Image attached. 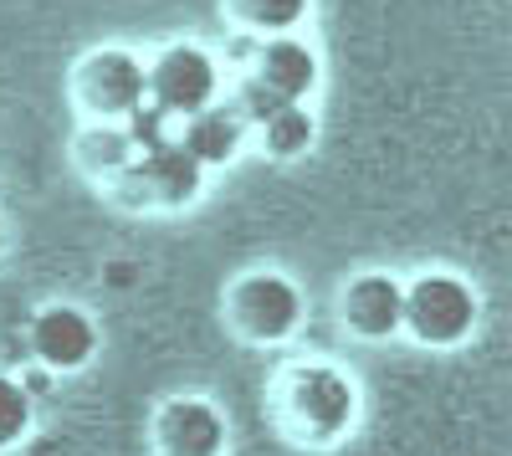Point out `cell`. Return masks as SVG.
<instances>
[{
    "instance_id": "3957f363",
    "label": "cell",
    "mask_w": 512,
    "mask_h": 456,
    "mask_svg": "<svg viewBox=\"0 0 512 456\" xmlns=\"http://www.w3.org/2000/svg\"><path fill=\"white\" fill-rule=\"evenodd\" d=\"M287 405H292V421L303 426L308 441H338L349 431L354 421V385L338 375V369L328 364H303V369H292V380H287Z\"/></svg>"
},
{
    "instance_id": "5b68a950",
    "label": "cell",
    "mask_w": 512,
    "mask_h": 456,
    "mask_svg": "<svg viewBox=\"0 0 512 456\" xmlns=\"http://www.w3.org/2000/svg\"><path fill=\"white\" fill-rule=\"evenodd\" d=\"M231 318H236V328H246L256 339H287L303 323V298H297V287L287 277L256 272L231 287Z\"/></svg>"
},
{
    "instance_id": "8992f818",
    "label": "cell",
    "mask_w": 512,
    "mask_h": 456,
    "mask_svg": "<svg viewBox=\"0 0 512 456\" xmlns=\"http://www.w3.org/2000/svg\"><path fill=\"white\" fill-rule=\"evenodd\" d=\"M344 318L359 339H390L405 328V287L390 272H364L344 293Z\"/></svg>"
},
{
    "instance_id": "30bf717a",
    "label": "cell",
    "mask_w": 512,
    "mask_h": 456,
    "mask_svg": "<svg viewBox=\"0 0 512 456\" xmlns=\"http://www.w3.org/2000/svg\"><path fill=\"white\" fill-rule=\"evenodd\" d=\"M180 144H185V154L200 164V170H216V164L236 159V149L246 144V118H241L236 108H216V103H205L200 113H190V118H185Z\"/></svg>"
},
{
    "instance_id": "277c9868",
    "label": "cell",
    "mask_w": 512,
    "mask_h": 456,
    "mask_svg": "<svg viewBox=\"0 0 512 456\" xmlns=\"http://www.w3.org/2000/svg\"><path fill=\"white\" fill-rule=\"evenodd\" d=\"M77 98L98 123H123L149 103V67L134 52H93L77 67Z\"/></svg>"
},
{
    "instance_id": "9c48e42d",
    "label": "cell",
    "mask_w": 512,
    "mask_h": 456,
    "mask_svg": "<svg viewBox=\"0 0 512 456\" xmlns=\"http://www.w3.org/2000/svg\"><path fill=\"white\" fill-rule=\"evenodd\" d=\"M159 446L169 456H216L226 446V421L205 400H175L159 416Z\"/></svg>"
},
{
    "instance_id": "7c38bea8",
    "label": "cell",
    "mask_w": 512,
    "mask_h": 456,
    "mask_svg": "<svg viewBox=\"0 0 512 456\" xmlns=\"http://www.w3.org/2000/svg\"><path fill=\"white\" fill-rule=\"evenodd\" d=\"M256 129H262V149L272 159H297V154H308L318 123H313V113L303 103H282L277 113H267L262 123H256Z\"/></svg>"
},
{
    "instance_id": "52a82bcc",
    "label": "cell",
    "mask_w": 512,
    "mask_h": 456,
    "mask_svg": "<svg viewBox=\"0 0 512 456\" xmlns=\"http://www.w3.org/2000/svg\"><path fill=\"white\" fill-rule=\"evenodd\" d=\"M31 349L41 354V364H52V369H82L93 359L98 349V328L93 318L82 313V308H47L36 323H31Z\"/></svg>"
},
{
    "instance_id": "ba28073f",
    "label": "cell",
    "mask_w": 512,
    "mask_h": 456,
    "mask_svg": "<svg viewBox=\"0 0 512 456\" xmlns=\"http://www.w3.org/2000/svg\"><path fill=\"white\" fill-rule=\"evenodd\" d=\"M256 82L272 88L282 103H303L318 88V57H313V47H303L292 31L267 36V47L256 52Z\"/></svg>"
},
{
    "instance_id": "9a60e30c",
    "label": "cell",
    "mask_w": 512,
    "mask_h": 456,
    "mask_svg": "<svg viewBox=\"0 0 512 456\" xmlns=\"http://www.w3.org/2000/svg\"><path fill=\"white\" fill-rule=\"evenodd\" d=\"M0 246H6V221H0Z\"/></svg>"
},
{
    "instance_id": "6da1fadb",
    "label": "cell",
    "mask_w": 512,
    "mask_h": 456,
    "mask_svg": "<svg viewBox=\"0 0 512 456\" xmlns=\"http://www.w3.org/2000/svg\"><path fill=\"white\" fill-rule=\"evenodd\" d=\"M216 82H221L216 57L205 47H190V41H175L149 67V103L164 118H190L205 103H216Z\"/></svg>"
},
{
    "instance_id": "4fadbf2b",
    "label": "cell",
    "mask_w": 512,
    "mask_h": 456,
    "mask_svg": "<svg viewBox=\"0 0 512 456\" xmlns=\"http://www.w3.org/2000/svg\"><path fill=\"white\" fill-rule=\"evenodd\" d=\"M226 6H231L236 26H246V31H267V36H282V31H292L297 21L308 16L313 0H226Z\"/></svg>"
},
{
    "instance_id": "7a4b0ae2",
    "label": "cell",
    "mask_w": 512,
    "mask_h": 456,
    "mask_svg": "<svg viewBox=\"0 0 512 456\" xmlns=\"http://www.w3.org/2000/svg\"><path fill=\"white\" fill-rule=\"evenodd\" d=\"M405 323L425 344H461L477 328V293L451 272H425L405 293Z\"/></svg>"
},
{
    "instance_id": "8fae6325",
    "label": "cell",
    "mask_w": 512,
    "mask_h": 456,
    "mask_svg": "<svg viewBox=\"0 0 512 456\" xmlns=\"http://www.w3.org/2000/svg\"><path fill=\"white\" fill-rule=\"evenodd\" d=\"M134 175H139V180L149 185V195L164 200V205H185V200L200 190V180H205V170L185 154L180 139H159L154 149H144V159H134Z\"/></svg>"
},
{
    "instance_id": "5bb4252c",
    "label": "cell",
    "mask_w": 512,
    "mask_h": 456,
    "mask_svg": "<svg viewBox=\"0 0 512 456\" xmlns=\"http://www.w3.org/2000/svg\"><path fill=\"white\" fill-rule=\"evenodd\" d=\"M31 431V395L26 385L0 375V446H16Z\"/></svg>"
}]
</instances>
